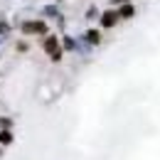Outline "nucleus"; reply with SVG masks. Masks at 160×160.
<instances>
[{
  "label": "nucleus",
  "mask_w": 160,
  "mask_h": 160,
  "mask_svg": "<svg viewBox=\"0 0 160 160\" xmlns=\"http://www.w3.org/2000/svg\"><path fill=\"white\" fill-rule=\"evenodd\" d=\"M22 32L25 35H47V25L44 22H25L22 25Z\"/></svg>",
  "instance_id": "obj_1"
},
{
  "label": "nucleus",
  "mask_w": 160,
  "mask_h": 160,
  "mask_svg": "<svg viewBox=\"0 0 160 160\" xmlns=\"http://www.w3.org/2000/svg\"><path fill=\"white\" fill-rule=\"evenodd\" d=\"M116 20H118V12H103V15H101V25H103V27H113Z\"/></svg>",
  "instance_id": "obj_2"
},
{
  "label": "nucleus",
  "mask_w": 160,
  "mask_h": 160,
  "mask_svg": "<svg viewBox=\"0 0 160 160\" xmlns=\"http://www.w3.org/2000/svg\"><path fill=\"white\" fill-rule=\"evenodd\" d=\"M44 49H47V52H57V49H59V47H57V37L49 35V37L44 40Z\"/></svg>",
  "instance_id": "obj_3"
},
{
  "label": "nucleus",
  "mask_w": 160,
  "mask_h": 160,
  "mask_svg": "<svg viewBox=\"0 0 160 160\" xmlns=\"http://www.w3.org/2000/svg\"><path fill=\"white\" fill-rule=\"evenodd\" d=\"M86 42H91V44H99V42H101V35L96 32V30H89V32H86Z\"/></svg>",
  "instance_id": "obj_4"
},
{
  "label": "nucleus",
  "mask_w": 160,
  "mask_h": 160,
  "mask_svg": "<svg viewBox=\"0 0 160 160\" xmlns=\"http://www.w3.org/2000/svg\"><path fill=\"white\" fill-rule=\"evenodd\" d=\"M0 143H2V145L12 143V133H10V131H0Z\"/></svg>",
  "instance_id": "obj_5"
},
{
  "label": "nucleus",
  "mask_w": 160,
  "mask_h": 160,
  "mask_svg": "<svg viewBox=\"0 0 160 160\" xmlns=\"http://www.w3.org/2000/svg\"><path fill=\"white\" fill-rule=\"evenodd\" d=\"M131 15H133V8H131V5H123L121 12H118V18H131Z\"/></svg>",
  "instance_id": "obj_6"
},
{
  "label": "nucleus",
  "mask_w": 160,
  "mask_h": 160,
  "mask_svg": "<svg viewBox=\"0 0 160 160\" xmlns=\"http://www.w3.org/2000/svg\"><path fill=\"white\" fill-rule=\"evenodd\" d=\"M62 59V52L57 49V52H52V62H59Z\"/></svg>",
  "instance_id": "obj_7"
}]
</instances>
